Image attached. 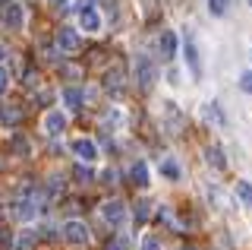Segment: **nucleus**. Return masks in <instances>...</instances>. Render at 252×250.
<instances>
[{"instance_id": "a211bd4d", "label": "nucleus", "mask_w": 252, "mask_h": 250, "mask_svg": "<svg viewBox=\"0 0 252 250\" xmlns=\"http://www.w3.org/2000/svg\"><path fill=\"white\" fill-rule=\"evenodd\" d=\"M82 89H73V85H69V89H63V101H66V105L69 108H79V105H82Z\"/></svg>"}, {"instance_id": "dca6fc26", "label": "nucleus", "mask_w": 252, "mask_h": 250, "mask_svg": "<svg viewBox=\"0 0 252 250\" xmlns=\"http://www.w3.org/2000/svg\"><path fill=\"white\" fill-rule=\"evenodd\" d=\"M129 174H132V181H136L139 187H148V168H145V162H136Z\"/></svg>"}, {"instance_id": "7ed1b4c3", "label": "nucleus", "mask_w": 252, "mask_h": 250, "mask_svg": "<svg viewBox=\"0 0 252 250\" xmlns=\"http://www.w3.org/2000/svg\"><path fill=\"white\" fill-rule=\"evenodd\" d=\"M158 80V70H155V60L148 57V54H139L136 57V83H139V89L142 92H148L155 85Z\"/></svg>"}, {"instance_id": "423d86ee", "label": "nucleus", "mask_w": 252, "mask_h": 250, "mask_svg": "<svg viewBox=\"0 0 252 250\" xmlns=\"http://www.w3.org/2000/svg\"><path fill=\"white\" fill-rule=\"evenodd\" d=\"M41 127H44V133H47V136H60L63 130H66V114L54 108V111H47V114H44Z\"/></svg>"}, {"instance_id": "0eeeda50", "label": "nucleus", "mask_w": 252, "mask_h": 250, "mask_svg": "<svg viewBox=\"0 0 252 250\" xmlns=\"http://www.w3.org/2000/svg\"><path fill=\"white\" fill-rule=\"evenodd\" d=\"M164 117H167V130L173 136L177 133H183V127H186V117L180 114V108L173 105V101H164Z\"/></svg>"}, {"instance_id": "aec40b11", "label": "nucleus", "mask_w": 252, "mask_h": 250, "mask_svg": "<svg viewBox=\"0 0 252 250\" xmlns=\"http://www.w3.org/2000/svg\"><path fill=\"white\" fill-rule=\"evenodd\" d=\"M161 174H164V177H170V181H180V165H177L173 159L161 162Z\"/></svg>"}, {"instance_id": "a878e982", "label": "nucleus", "mask_w": 252, "mask_h": 250, "mask_svg": "<svg viewBox=\"0 0 252 250\" xmlns=\"http://www.w3.org/2000/svg\"><path fill=\"white\" fill-rule=\"evenodd\" d=\"M142 250H161V241H158L155 234H145V238H142Z\"/></svg>"}, {"instance_id": "ddd939ff", "label": "nucleus", "mask_w": 252, "mask_h": 250, "mask_svg": "<svg viewBox=\"0 0 252 250\" xmlns=\"http://www.w3.org/2000/svg\"><path fill=\"white\" fill-rule=\"evenodd\" d=\"M186 64H189V70H192V76L199 80V76H202V64H199V54H195L192 38H186Z\"/></svg>"}, {"instance_id": "c756f323", "label": "nucleus", "mask_w": 252, "mask_h": 250, "mask_svg": "<svg viewBox=\"0 0 252 250\" xmlns=\"http://www.w3.org/2000/svg\"><path fill=\"white\" fill-rule=\"evenodd\" d=\"M107 250H126V241H123V238H114V241L107 244Z\"/></svg>"}, {"instance_id": "4be33fe9", "label": "nucleus", "mask_w": 252, "mask_h": 250, "mask_svg": "<svg viewBox=\"0 0 252 250\" xmlns=\"http://www.w3.org/2000/svg\"><path fill=\"white\" fill-rule=\"evenodd\" d=\"M73 177H76V184H92V168H85V165H76V171H73Z\"/></svg>"}, {"instance_id": "c85d7f7f", "label": "nucleus", "mask_w": 252, "mask_h": 250, "mask_svg": "<svg viewBox=\"0 0 252 250\" xmlns=\"http://www.w3.org/2000/svg\"><path fill=\"white\" fill-rule=\"evenodd\" d=\"M26 85H29V89L38 85V73H35V70H26Z\"/></svg>"}, {"instance_id": "6ab92c4d", "label": "nucleus", "mask_w": 252, "mask_h": 250, "mask_svg": "<svg viewBox=\"0 0 252 250\" xmlns=\"http://www.w3.org/2000/svg\"><path fill=\"white\" fill-rule=\"evenodd\" d=\"M35 244H38V234L35 231H22L19 241H16V247H19V250H32Z\"/></svg>"}, {"instance_id": "f03ea898", "label": "nucleus", "mask_w": 252, "mask_h": 250, "mask_svg": "<svg viewBox=\"0 0 252 250\" xmlns=\"http://www.w3.org/2000/svg\"><path fill=\"white\" fill-rule=\"evenodd\" d=\"M60 238L66 241L69 247H85L89 244V225L82 222V218H66L60 228Z\"/></svg>"}, {"instance_id": "72a5a7b5", "label": "nucleus", "mask_w": 252, "mask_h": 250, "mask_svg": "<svg viewBox=\"0 0 252 250\" xmlns=\"http://www.w3.org/2000/svg\"><path fill=\"white\" fill-rule=\"evenodd\" d=\"M6 57V51H3V44H0V60H3Z\"/></svg>"}, {"instance_id": "412c9836", "label": "nucleus", "mask_w": 252, "mask_h": 250, "mask_svg": "<svg viewBox=\"0 0 252 250\" xmlns=\"http://www.w3.org/2000/svg\"><path fill=\"white\" fill-rule=\"evenodd\" d=\"M152 218V203L148 200H139L136 203V222H148Z\"/></svg>"}, {"instance_id": "bb28decb", "label": "nucleus", "mask_w": 252, "mask_h": 250, "mask_svg": "<svg viewBox=\"0 0 252 250\" xmlns=\"http://www.w3.org/2000/svg\"><path fill=\"white\" fill-rule=\"evenodd\" d=\"M57 193H63V181H60V177H51V184H47V197H57Z\"/></svg>"}, {"instance_id": "f704fd0d", "label": "nucleus", "mask_w": 252, "mask_h": 250, "mask_svg": "<svg viewBox=\"0 0 252 250\" xmlns=\"http://www.w3.org/2000/svg\"><path fill=\"white\" fill-rule=\"evenodd\" d=\"M183 250H192V247H183Z\"/></svg>"}, {"instance_id": "f257e3e1", "label": "nucleus", "mask_w": 252, "mask_h": 250, "mask_svg": "<svg viewBox=\"0 0 252 250\" xmlns=\"http://www.w3.org/2000/svg\"><path fill=\"white\" fill-rule=\"evenodd\" d=\"M44 200H47V190H35V187H22V197L19 203H16V215L19 218H35V215H41V209H44Z\"/></svg>"}, {"instance_id": "9b49d317", "label": "nucleus", "mask_w": 252, "mask_h": 250, "mask_svg": "<svg viewBox=\"0 0 252 250\" xmlns=\"http://www.w3.org/2000/svg\"><path fill=\"white\" fill-rule=\"evenodd\" d=\"M0 121L10 124V127L22 124V108H19V105H3V108H0Z\"/></svg>"}, {"instance_id": "b1692460", "label": "nucleus", "mask_w": 252, "mask_h": 250, "mask_svg": "<svg viewBox=\"0 0 252 250\" xmlns=\"http://www.w3.org/2000/svg\"><path fill=\"white\" fill-rule=\"evenodd\" d=\"M202 117H205V121H215V124H220V121H224V117H220V111H218V105H205L202 108Z\"/></svg>"}, {"instance_id": "393cba45", "label": "nucleus", "mask_w": 252, "mask_h": 250, "mask_svg": "<svg viewBox=\"0 0 252 250\" xmlns=\"http://www.w3.org/2000/svg\"><path fill=\"white\" fill-rule=\"evenodd\" d=\"M10 149L19 152V155H29V143H26L22 136H13V139H10Z\"/></svg>"}, {"instance_id": "5701e85b", "label": "nucleus", "mask_w": 252, "mask_h": 250, "mask_svg": "<svg viewBox=\"0 0 252 250\" xmlns=\"http://www.w3.org/2000/svg\"><path fill=\"white\" fill-rule=\"evenodd\" d=\"M227 6H230V0H208L211 16H224V13H227Z\"/></svg>"}, {"instance_id": "473e14b6", "label": "nucleus", "mask_w": 252, "mask_h": 250, "mask_svg": "<svg viewBox=\"0 0 252 250\" xmlns=\"http://www.w3.org/2000/svg\"><path fill=\"white\" fill-rule=\"evenodd\" d=\"M47 3H51L54 10H63V6H66V0H47Z\"/></svg>"}, {"instance_id": "7c9ffc66", "label": "nucleus", "mask_w": 252, "mask_h": 250, "mask_svg": "<svg viewBox=\"0 0 252 250\" xmlns=\"http://www.w3.org/2000/svg\"><path fill=\"white\" fill-rule=\"evenodd\" d=\"M6 83H10V76H6V70H0V95L6 92Z\"/></svg>"}, {"instance_id": "20e7f679", "label": "nucleus", "mask_w": 252, "mask_h": 250, "mask_svg": "<svg viewBox=\"0 0 252 250\" xmlns=\"http://www.w3.org/2000/svg\"><path fill=\"white\" fill-rule=\"evenodd\" d=\"M0 22H3V26L10 29V32H19L22 22H26V13H22V6L16 3V0H6L3 13H0Z\"/></svg>"}, {"instance_id": "1a4fd4ad", "label": "nucleus", "mask_w": 252, "mask_h": 250, "mask_svg": "<svg viewBox=\"0 0 252 250\" xmlns=\"http://www.w3.org/2000/svg\"><path fill=\"white\" fill-rule=\"evenodd\" d=\"M73 152L79 155V162H85V165H92L94 159H98V146H94V139H76L73 143Z\"/></svg>"}, {"instance_id": "c9c22d12", "label": "nucleus", "mask_w": 252, "mask_h": 250, "mask_svg": "<svg viewBox=\"0 0 252 250\" xmlns=\"http://www.w3.org/2000/svg\"><path fill=\"white\" fill-rule=\"evenodd\" d=\"M249 3H252V0H249Z\"/></svg>"}, {"instance_id": "f3484780", "label": "nucleus", "mask_w": 252, "mask_h": 250, "mask_svg": "<svg viewBox=\"0 0 252 250\" xmlns=\"http://www.w3.org/2000/svg\"><path fill=\"white\" fill-rule=\"evenodd\" d=\"M236 197L243 200V206L252 209V184L249 181H236Z\"/></svg>"}, {"instance_id": "6e6552de", "label": "nucleus", "mask_w": 252, "mask_h": 250, "mask_svg": "<svg viewBox=\"0 0 252 250\" xmlns=\"http://www.w3.org/2000/svg\"><path fill=\"white\" fill-rule=\"evenodd\" d=\"M104 222L114 225V228H120V225L126 222V206L120 200H107L104 203Z\"/></svg>"}, {"instance_id": "f8f14e48", "label": "nucleus", "mask_w": 252, "mask_h": 250, "mask_svg": "<svg viewBox=\"0 0 252 250\" xmlns=\"http://www.w3.org/2000/svg\"><path fill=\"white\" fill-rule=\"evenodd\" d=\"M161 57L164 60H173V57H177V35H173V32H164L161 35Z\"/></svg>"}, {"instance_id": "39448f33", "label": "nucleus", "mask_w": 252, "mask_h": 250, "mask_svg": "<svg viewBox=\"0 0 252 250\" xmlns=\"http://www.w3.org/2000/svg\"><path fill=\"white\" fill-rule=\"evenodd\" d=\"M57 48H60V54H79L82 42H79L76 29H57Z\"/></svg>"}, {"instance_id": "9d476101", "label": "nucleus", "mask_w": 252, "mask_h": 250, "mask_svg": "<svg viewBox=\"0 0 252 250\" xmlns=\"http://www.w3.org/2000/svg\"><path fill=\"white\" fill-rule=\"evenodd\" d=\"M79 26L85 29V32H101V16L94 6H85L82 13H79Z\"/></svg>"}, {"instance_id": "cd10ccee", "label": "nucleus", "mask_w": 252, "mask_h": 250, "mask_svg": "<svg viewBox=\"0 0 252 250\" xmlns=\"http://www.w3.org/2000/svg\"><path fill=\"white\" fill-rule=\"evenodd\" d=\"M240 89L243 92H252V73H243L240 76Z\"/></svg>"}, {"instance_id": "4468645a", "label": "nucleus", "mask_w": 252, "mask_h": 250, "mask_svg": "<svg viewBox=\"0 0 252 250\" xmlns=\"http://www.w3.org/2000/svg\"><path fill=\"white\" fill-rule=\"evenodd\" d=\"M205 162H208V165H215L218 171H224V168H227V162H224V152H220V146H208V149H205Z\"/></svg>"}, {"instance_id": "2eb2a0df", "label": "nucleus", "mask_w": 252, "mask_h": 250, "mask_svg": "<svg viewBox=\"0 0 252 250\" xmlns=\"http://www.w3.org/2000/svg\"><path fill=\"white\" fill-rule=\"evenodd\" d=\"M104 89H107V92H120V89H123V70H120V67H117L114 73H107Z\"/></svg>"}, {"instance_id": "2f4dec72", "label": "nucleus", "mask_w": 252, "mask_h": 250, "mask_svg": "<svg viewBox=\"0 0 252 250\" xmlns=\"http://www.w3.org/2000/svg\"><path fill=\"white\" fill-rule=\"evenodd\" d=\"M60 70H63V73H66V76H79V67H73V64H63Z\"/></svg>"}]
</instances>
